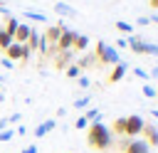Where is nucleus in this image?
<instances>
[{
	"mask_svg": "<svg viewBox=\"0 0 158 153\" xmlns=\"http://www.w3.org/2000/svg\"><path fill=\"white\" fill-rule=\"evenodd\" d=\"M86 143H89V148H94V151H109V148L114 146V133H111V128L104 126L101 121L89 123V128H86Z\"/></svg>",
	"mask_w": 158,
	"mask_h": 153,
	"instance_id": "1",
	"label": "nucleus"
},
{
	"mask_svg": "<svg viewBox=\"0 0 158 153\" xmlns=\"http://www.w3.org/2000/svg\"><path fill=\"white\" fill-rule=\"evenodd\" d=\"M94 57H96V64H116V62H121V57H118V49L116 47H111V44H106V42H96V47H94Z\"/></svg>",
	"mask_w": 158,
	"mask_h": 153,
	"instance_id": "2",
	"label": "nucleus"
},
{
	"mask_svg": "<svg viewBox=\"0 0 158 153\" xmlns=\"http://www.w3.org/2000/svg\"><path fill=\"white\" fill-rule=\"evenodd\" d=\"M143 126H146V121H143L138 114L126 116V138H138V136L143 133Z\"/></svg>",
	"mask_w": 158,
	"mask_h": 153,
	"instance_id": "3",
	"label": "nucleus"
},
{
	"mask_svg": "<svg viewBox=\"0 0 158 153\" xmlns=\"http://www.w3.org/2000/svg\"><path fill=\"white\" fill-rule=\"evenodd\" d=\"M5 54H7V59H12V62H15V59L27 62L32 52H30V47H27V44H17V42H12V44L5 49Z\"/></svg>",
	"mask_w": 158,
	"mask_h": 153,
	"instance_id": "4",
	"label": "nucleus"
},
{
	"mask_svg": "<svg viewBox=\"0 0 158 153\" xmlns=\"http://www.w3.org/2000/svg\"><path fill=\"white\" fill-rule=\"evenodd\" d=\"M151 151H153V148H151L148 141L141 138V136H138V138H131V141L126 143V148H123V153H151Z\"/></svg>",
	"mask_w": 158,
	"mask_h": 153,
	"instance_id": "5",
	"label": "nucleus"
},
{
	"mask_svg": "<svg viewBox=\"0 0 158 153\" xmlns=\"http://www.w3.org/2000/svg\"><path fill=\"white\" fill-rule=\"evenodd\" d=\"M72 62H74V49H62V52L54 54V67L57 69H67Z\"/></svg>",
	"mask_w": 158,
	"mask_h": 153,
	"instance_id": "6",
	"label": "nucleus"
},
{
	"mask_svg": "<svg viewBox=\"0 0 158 153\" xmlns=\"http://www.w3.org/2000/svg\"><path fill=\"white\" fill-rule=\"evenodd\" d=\"M141 138H146L151 148H158V126H156V123H146Z\"/></svg>",
	"mask_w": 158,
	"mask_h": 153,
	"instance_id": "7",
	"label": "nucleus"
},
{
	"mask_svg": "<svg viewBox=\"0 0 158 153\" xmlns=\"http://www.w3.org/2000/svg\"><path fill=\"white\" fill-rule=\"evenodd\" d=\"M72 44H74V32H72L69 27H64L62 35H59V39H57V52H62V49H72Z\"/></svg>",
	"mask_w": 158,
	"mask_h": 153,
	"instance_id": "8",
	"label": "nucleus"
},
{
	"mask_svg": "<svg viewBox=\"0 0 158 153\" xmlns=\"http://www.w3.org/2000/svg\"><path fill=\"white\" fill-rule=\"evenodd\" d=\"M126 72H128V62H123V59H121V62H116V64H114V69H111V74H109V81H111V84H116L118 79H123V74H126Z\"/></svg>",
	"mask_w": 158,
	"mask_h": 153,
	"instance_id": "9",
	"label": "nucleus"
},
{
	"mask_svg": "<svg viewBox=\"0 0 158 153\" xmlns=\"http://www.w3.org/2000/svg\"><path fill=\"white\" fill-rule=\"evenodd\" d=\"M62 30H64V25H62V22H57V25H49V27H47V32H44V39H47L49 44H57V39H59Z\"/></svg>",
	"mask_w": 158,
	"mask_h": 153,
	"instance_id": "10",
	"label": "nucleus"
},
{
	"mask_svg": "<svg viewBox=\"0 0 158 153\" xmlns=\"http://www.w3.org/2000/svg\"><path fill=\"white\" fill-rule=\"evenodd\" d=\"M54 12H57L59 17H77V10H74L72 5H67V2H62V0L54 2Z\"/></svg>",
	"mask_w": 158,
	"mask_h": 153,
	"instance_id": "11",
	"label": "nucleus"
},
{
	"mask_svg": "<svg viewBox=\"0 0 158 153\" xmlns=\"http://www.w3.org/2000/svg\"><path fill=\"white\" fill-rule=\"evenodd\" d=\"M30 32H32V27H30V25H25V22H20L12 37H15V42H17V44H25V42H27V37H30Z\"/></svg>",
	"mask_w": 158,
	"mask_h": 153,
	"instance_id": "12",
	"label": "nucleus"
},
{
	"mask_svg": "<svg viewBox=\"0 0 158 153\" xmlns=\"http://www.w3.org/2000/svg\"><path fill=\"white\" fill-rule=\"evenodd\" d=\"M128 49H133L136 54H146V49H148V42H143L141 37L131 35V37H128Z\"/></svg>",
	"mask_w": 158,
	"mask_h": 153,
	"instance_id": "13",
	"label": "nucleus"
},
{
	"mask_svg": "<svg viewBox=\"0 0 158 153\" xmlns=\"http://www.w3.org/2000/svg\"><path fill=\"white\" fill-rule=\"evenodd\" d=\"M54 126H57V121H54V118H47V121H42V123L35 128V138H44L49 131H54Z\"/></svg>",
	"mask_w": 158,
	"mask_h": 153,
	"instance_id": "14",
	"label": "nucleus"
},
{
	"mask_svg": "<svg viewBox=\"0 0 158 153\" xmlns=\"http://www.w3.org/2000/svg\"><path fill=\"white\" fill-rule=\"evenodd\" d=\"M89 47V37L86 35H79V32H74V44H72V49H77V52H84Z\"/></svg>",
	"mask_w": 158,
	"mask_h": 153,
	"instance_id": "15",
	"label": "nucleus"
},
{
	"mask_svg": "<svg viewBox=\"0 0 158 153\" xmlns=\"http://www.w3.org/2000/svg\"><path fill=\"white\" fill-rule=\"evenodd\" d=\"M74 64H77L79 69H89V67H94V64H96V57H94V54H81Z\"/></svg>",
	"mask_w": 158,
	"mask_h": 153,
	"instance_id": "16",
	"label": "nucleus"
},
{
	"mask_svg": "<svg viewBox=\"0 0 158 153\" xmlns=\"http://www.w3.org/2000/svg\"><path fill=\"white\" fill-rule=\"evenodd\" d=\"M111 133H116L118 138H123V136H126V116L114 121V126H111Z\"/></svg>",
	"mask_w": 158,
	"mask_h": 153,
	"instance_id": "17",
	"label": "nucleus"
},
{
	"mask_svg": "<svg viewBox=\"0 0 158 153\" xmlns=\"http://www.w3.org/2000/svg\"><path fill=\"white\" fill-rule=\"evenodd\" d=\"M17 25H20V20H17V17H12V15H7V20H5V32H7V35H15ZM12 39H15V37H12Z\"/></svg>",
	"mask_w": 158,
	"mask_h": 153,
	"instance_id": "18",
	"label": "nucleus"
},
{
	"mask_svg": "<svg viewBox=\"0 0 158 153\" xmlns=\"http://www.w3.org/2000/svg\"><path fill=\"white\" fill-rule=\"evenodd\" d=\"M22 15H25L27 20H35V22H44V20H47V15H44V12H35V10H25Z\"/></svg>",
	"mask_w": 158,
	"mask_h": 153,
	"instance_id": "19",
	"label": "nucleus"
},
{
	"mask_svg": "<svg viewBox=\"0 0 158 153\" xmlns=\"http://www.w3.org/2000/svg\"><path fill=\"white\" fill-rule=\"evenodd\" d=\"M84 118H86L89 123H96V121H101V111H99V109H86Z\"/></svg>",
	"mask_w": 158,
	"mask_h": 153,
	"instance_id": "20",
	"label": "nucleus"
},
{
	"mask_svg": "<svg viewBox=\"0 0 158 153\" xmlns=\"http://www.w3.org/2000/svg\"><path fill=\"white\" fill-rule=\"evenodd\" d=\"M12 138H15V128H2L0 131V143H7Z\"/></svg>",
	"mask_w": 158,
	"mask_h": 153,
	"instance_id": "21",
	"label": "nucleus"
},
{
	"mask_svg": "<svg viewBox=\"0 0 158 153\" xmlns=\"http://www.w3.org/2000/svg\"><path fill=\"white\" fill-rule=\"evenodd\" d=\"M12 42H15V39H12V35H7V32H2V35H0V49H2V52H5Z\"/></svg>",
	"mask_w": 158,
	"mask_h": 153,
	"instance_id": "22",
	"label": "nucleus"
},
{
	"mask_svg": "<svg viewBox=\"0 0 158 153\" xmlns=\"http://www.w3.org/2000/svg\"><path fill=\"white\" fill-rule=\"evenodd\" d=\"M116 30H118V32L131 35V32H133V25H128V22H123V20H116Z\"/></svg>",
	"mask_w": 158,
	"mask_h": 153,
	"instance_id": "23",
	"label": "nucleus"
},
{
	"mask_svg": "<svg viewBox=\"0 0 158 153\" xmlns=\"http://www.w3.org/2000/svg\"><path fill=\"white\" fill-rule=\"evenodd\" d=\"M64 72H67V76H69V79H77V76L81 74V69H79V67H77L74 62H72V64H69V67H67Z\"/></svg>",
	"mask_w": 158,
	"mask_h": 153,
	"instance_id": "24",
	"label": "nucleus"
},
{
	"mask_svg": "<svg viewBox=\"0 0 158 153\" xmlns=\"http://www.w3.org/2000/svg\"><path fill=\"white\" fill-rule=\"evenodd\" d=\"M89 101H91V96H79V99H74V109H86Z\"/></svg>",
	"mask_w": 158,
	"mask_h": 153,
	"instance_id": "25",
	"label": "nucleus"
},
{
	"mask_svg": "<svg viewBox=\"0 0 158 153\" xmlns=\"http://www.w3.org/2000/svg\"><path fill=\"white\" fill-rule=\"evenodd\" d=\"M74 128H77V131H86V128H89V121H86L84 116H79V118L74 121Z\"/></svg>",
	"mask_w": 158,
	"mask_h": 153,
	"instance_id": "26",
	"label": "nucleus"
},
{
	"mask_svg": "<svg viewBox=\"0 0 158 153\" xmlns=\"http://www.w3.org/2000/svg\"><path fill=\"white\" fill-rule=\"evenodd\" d=\"M143 96H148V99H156V96H158V91H156L151 84H143Z\"/></svg>",
	"mask_w": 158,
	"mask_h": 153,
	"instance_id": "27",
	"label": "nucleus"
},
{
	"mask_svg": "<svg viewBox=\"0 0 158 153\" xmlns=\"http://www.w3.org/2000/svg\"><path fill=\"white\" fill-rule=\"evenodd\" d=\"M133 74H136V79H151V76H148V72H146V69H141V67H133Z\"/></svg>",
	"mask_w": 158,
	"mask_h": 153,
	"instance_id": "28",
	"label": "nucleus"
},
{
	"mask_svg": "<svg viewBox=\"0 0 158 153\" xmlns=\"http://www.w3.org/2000/svg\"><path fill=\"white\" fill-rule=\"evenodd\" d=\"M77 81H79V86H81V89H86V86L91 84V81H89V79H86L84 74H79V76H77Z\"/></svg>",
	"mask_w": 158,
	"mask_h": 153,
	"instance_id": "29",
	"label": "nucleus"
},
{
	"mask_svg": "<svg viewBox=\"0 0 158 153\" xmlns=\"http://www.w3.org/2000/svg\"><path fill=\"white\" fill-rule=\"evenodd\" d=\"M22 153H37V146H35V143H30V146H25V148H22Z\"/></svg>",
	"mask_w": 158,
	"mask_h": 153,
	"instance_id": "30",
	"label": "nucleus"
},
{
	"mask_svg": "<svg viewBox=\"0 0 158 153\" xmlns=\"http://www.w3.org/2000/svg\"><path fill=\"white\" fill-rule=\"evenodd\" d=\"M146 25H151V20L148 17H138V27H146Z\"/></svg>",
	"mask_w": 158,
	"mask_h": 153,
	"instance_id": "31",
	"label": "nucleus"
},
{
	"mask_svg": "<svg viewBox=\"0 0 158 153\" xmlns=\"http://www.w3.org/2000/svg\"><path fill=\"white\" fill-rule=\"evenodd\" d=\"M12 64H15V62H12V59H7V57H5V59H2V67H5V69H12Z\"/></svg>",
	"mask_w": 158,
	"mask_h": 153,
	"instance_id": "32",
	"label": "nucleus"
},
{
	"mask_svg": "<svg viewBox=\"0 0 158 153\" xmlns=\"http://www.w3.org/2000/svg\"><path fill=\"white\" fill-rule=\"evenodd\" d=\"M20 118H22V116H20V114H12V116H7V121H10V123H17V121H20Z\"/></svg>",
	"mask_w": 158,
	"mask_h": 153,
	"instance_id": "33",
	"label": "nucleus"
},
{
	"mask_svg": "<svg viewBox=\"0 0 158 153\" xmlns=\"http://www.w3.org/2000/svg\"><path fill=\"white\" fill-rule=\"evenodd\" d=\"M116 47H118V49H123V47H128V39H118V42H116Z\"/></svg>",
	"mask_w": 158,
	"mask_h": 153,
	"instance_id": "34",
	"label": "nucleus"
},
{
	"mask_svg": "<svg viewBox=\"0 0 158 153\" xmlns=\"http://www.w3.org/2000/svg\"><path fill=\"white\" fill-rule=\"evenodd\" d=\"M2 128H10V121H7V118H0V131H2Z\"/></svg>",
	"mask_w": 158,
	"mask_h": 153,
	"instance_id": "35",
	"label": "nucleus"
},
{
	"mask_svg": "<svg viewBox=\"0 0 158 153\" xmlns=\"http://www.w3.org/2000/svg\"><path fill=\"white\" fill-rule=\"evenodd\" d=\"M15 133H20V136H25V133H27V128H25V126H17V128H15Z\"/></svg>",
	"mask_w": 158,
	"mask_h": 153,
	"instance_id": "36",
	"label": "nucleus"
},
{
	"mask_svg": "<svg viewBox=\"0 0 158 153\" xmlns=\"http://www.w3.org/2000/svg\"><path fill=\"white\" fill-rule=\"evenodd\" d=\"M148 76H158V67H153V69L148 72Z\"/></svg>",
	"mask_w": 158,
	"mask_h": 153,
	"instance_id": "37",
	"label": "nucleus"
},
{
	"mask_svg": "<svg viewBox=\"0 0 158 153\" xmlns=\"http://www.w3.org/2000/svg\"><path fill=\"white\" fill-rule=\"evenodd\" d=\"M0 12H2V15H7V7H5V2H2V0H0Z\"/></svg>",
	"mask_w": 158,
	"mask_h": 153,
	"instance_id": "38",
	"label": "nucleus"
},
{
	"mask_svg": "<svg viewBox=\"0 0 158 153\" xmlns=\"http://www.w3.org/2000/svg\"><path fill=\"white\" fill-rule=\"evenodd\" d=\"M148 20H151V22H156V25H158V12H156V15H151V17H148Z\"/></svg>",
	"mask_w": 158,
	"mask_h": 153,
	"instance_id": "39",
	"label": "nucleus"
},
{
	"mask_svg": "<svg viewBox=\"0 0 158 153\" xmlns=\"http://www.w3.org/2000/svg\"><path fill=\"white\" fill-rule=\"evenodd\" d=\"M151 116H153V118H158V109H151Z\"/></svg>",
	"mask_w": 158,
	"mask_h": 153,
	"instance_id": "40",
	"label": "nucleus"
},
{
	"mask_svg": "<svg viewBox=\"0 0 158 153\" xmlns=\"http://www.w3.org/2000/svg\"><path fill=\"white\" fill-rule=\"evenodd\" d=\"M151 7H156V10H158V0H151Z\"/></svg>",
	"mask_w": 158,
	"mask_h": 153,
	"instance_id": "41",
	"label": "nucleus"
},
{
	"mask_svg": "<svg viewBox=\"0 0 158 153\" xmlns=\"http://www.w3.org/2000/svg\"><path fill=\"white\" fill-rule=\"evenodd\" d=\"M153 153H158V148H156V151H153Z\"/></svg>",
	"mask_w": 158,
	"mask_h": 153,
	"instance_id": "42",
	"label": "nucleus"
},
{
	"mask_svg": "<svg viewBox=\"0 0 158 153\" xmlns=\"http://www.w3.org/2000/svg\"><path fill=\"white\" fill-rule=\"evenodd\" d=\"M156 91H158V89H156Z\"/></svg>",
	"mask_w": 158,
	"mask_h": 153,
	"instance_id": "43",
	"label": "nucleus"
}]
</instances>
